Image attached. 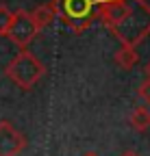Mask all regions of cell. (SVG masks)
Returning a JSON list of instances; mask_svg holds the SVG:
<instances>
[{
    "label": "cell",
    "mask_w": 150,
    "mask_h": 156,
    "mask_svg": "<svg viewBox=\"0 0 150 156\" xmlns=\"http://www.w3.org/2000/svg\"><path fill=\"white\" fill-rule=\"evenodd\" d=\"M137 61H139V54H137L135 46H122V48L115 52V63H118V67H122V69L135 67Z\"/></svg>",
    "instance_id": "ba28073f"
},
{
    "label": "cell",
    "mask_w": 150,
    "mask_h": 156,
    "mask_svg": "<svg viewBox=\"0 0 150 156\" xmlns=\"http://www.w3.org/2000/svg\"><path fill=\"white\" fill-rule=\"evenodd\" d=\"M137 95L141 98V100H144L146 104H150V78H146V80L139 85V89H137Z\"/></svg>",
    "instance_id": "30bf717a"
},
{
    "label": "cell",
    "mask_w": 150,
    "mask_h": 156,
    "mask_svg": "<svg viewBox=\"0 0 150 156\" xmlns=\"http://www.w3.org/2000/svg\"><path fill=\"white\" fill-rule=\"evenodd\" d=\"M100 0H54L57 5V15L65 22V26L72 33H85L93 17H96V7Z\"/></svg>",
    "instance_id": "3957f363"
},
{
    "label": "cell",
    "mask_w": 150,
    "mask_h": 156,
    "mask_svg": "<svg viewBox=\"0 0 150 156\" xmlns=\"http://www.w3.org/2000/svg\"><path fill=\"white\" fill-rule=\"evenodd\" d=\"M144 72H146V76H148V78H150V61H148V63H146V67H144Z\"/></svg>",
    "instance_id": "7c38bea8"
},
{
    "label": "cell",
    "mask_w": 150,
    "mask_h": 156,
    "mask_svg": "<svg viewBox=\"0 0 150 156\" xmlns=\"http://www.w3.org/2000/svg\"><path fill=\"white\" fill-rule=\"evenodd\" d=\"M11 20H13V11H11L9 7H2V5H0V35L7 33Z\"/></svg>",
    "instance_id": "9c48e42d"
},
{
    "label": "cell",
    "mask_w": 150,
    "mask_h": 156,
    "mask_svg": "<svg viewBox=\"0 0 150 156\" xmlns=\"http://www.w3.org/2000/svg\"><path fill=\"white\" fill-rule=\"evenodd\" d=\"M128 124H130V128L135 132H146L150 128V111L146 106H137L128 115Z\"/></svg>",
    "instance_id": "52a82bcc"
},
{
    "label": "cell",
    "mask_w": 150,
    "mask_h": 156,
    "mask_svg": "<svg viewBox=\"0 0 150 156\" xmlns=\"http://www.w3.org/2000/svg\"><path fill=\"white\" fill-rule=\"evenodd\" d=\"M37 33H39V28L35 26L33 22V17L28 11H15L13 13V20H11V24L5 33V37L11 39V44H15L17 48H28L33 44V39L37 37Z\"/></svg>",
    "instance_id": "277c9868"
},
{
    "label": "cell",
    "mask_w": 150,
    "mask_h": 156,
    "mask_svg": "<svg viewBox=\"0 0 150 156\" xmlns=\"http://www.w3.org/2000/svg\"><path fill=\"white\" fill-rule=\"evenodd\" d=\"M28 13H31V17H33L35 26L42 30V28H46V26H50V24L54 22V17H57V5H54V0H52V2L39 5L37 9H33V11H28Z\"/></svg>",
    "instance_id": "8992f818"
},
{
    "label": "cell",
    "mask_w": 150,
    "mask_h": 156,
    "mask_svg": "<svg viewBox=\"0 0 150 156\" xmlns=\"http://www.w3.org/2000/svg\"><path fill=\"white\" fill-rule=\"evenodd\" d=\"M120 156H139L137 152H133V150H126V152H122Z\"/></svg>",
    "instance_id": "8fae6325"
},
{
    "label": "cell",
    "mask_w": 150,
    "mask_h": 156,
    "mask_svg": "<svg viewBox=\"0 0 150 156\" xmlns=\"http://www.w3.org/2000/svg\"><path fill=\"white\" fill-rule=\"evenodd\" d=\"M85 156H98V154H96V152H87Z\"/></svg>",
    "instance_id": "4fadbf2b"
},
{
    "label": "cell",
    "mask_w": 150,
    "mask_h": 156,
    "mask_svg": "<svg viewBox=\"0 0 150 156\" xmlns=\"http://www.w3.org/2000/svg\"><path fill=\"white\" fill-rule=\"evenodd\" d=\"M5 72H7L9 80L13 85H17L20 89H24V91H28V89H33L44 78L46 67H44V63L33 52H28L26 48H22L9 61V65H7Z\"/></svg>",
    "instance_id": "7a4b0ae2"
},
{
    "label": "cell",
    "mask_w": 150,
    "mask_h": 156,
    "mask_svg": "<svg viewBox=\"0 0 150 156\" xmlns=\"http://www.w3.org/2000/svg\"><path fill=\"white\" fill-rule=\"evenodd\" d=\"M26 147V136L11 122H0V156H17Z\"/></svg>",
    "instance_id": "5b68a950"
},
{
    "label": "cell",
    "mask_w": 150,
    "mask_h": 156,
    "mask_svg": "<svg viewBox=\"0 0 150 156\" xmlns=\"http://www.w3.org/2000/svg\"><path fill=\"white\" fill-rule=\"evenodd\" d=\"M96 17L122 46H137L150 35V5L144 0H100Z\"/></svg>",
    "instance_id": "6da1fadb"
}]
</instances>
